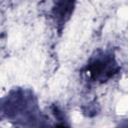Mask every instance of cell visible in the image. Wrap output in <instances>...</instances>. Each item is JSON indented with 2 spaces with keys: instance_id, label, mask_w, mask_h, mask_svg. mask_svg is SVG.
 <instances>
[{
  "instance_id": "obj_1",
  "label": "cell",
  "mask_w": 128,
  "mask_h": 128,
  "mask_svg": "<svg viewBox=\"0 0 128 128\" xmlns=\"http://www.w3.org/2000/svg\"><path fill=\"white\" fill-rule=\"evenodd\" d=\"M118 67L113 57L105 56L100 59H96L88 66V71L92 78L95 80L105 81L117 73Z\"/></svg>"
},
{
  "instance_id": "obj_2",
  "label": "cell",
  "mask_w": 128,
  "mask_h": 128,
  "mask_svg": "<svg viewBox=\"0 0 128 128\" xmlns=\"http://www.w3.org/2000/svg\"><path fill=\"white\" fill-rule=\"evenodd\" d=\"M75 0H58L56 3V6L54 7V15L58 21H65L69 18L73 6H74Z\"/></svg>"
}]
</instances>
